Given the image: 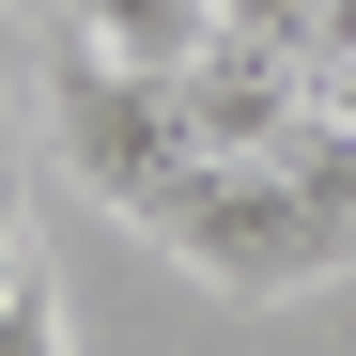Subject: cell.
<instances>
[{
  "label": "cell",
  "instance_id": "obj_2",
  "mask_svg": "<svg viewBox=\"0 0 356 356\" xmlns=\"http://www.w3.org/2000/svg\"><path fill=\"white\" fill-rule=\"evenodd\" d=\"M47 140H63L78 186H108L124 217H155L170 186L202 170V93L186 78H140V63H63V93H47Z\"/></svg>",
  "mask_w": 356,
  "mask_h": 356
},
{
  "label": "cell",
  "instance_id": "obj_3",
  "mask_svg": "<svg viewBox=\"0 0 356 356\" xmlns=\"http://www.w3.org/2000/svg\"><path fill=\"white\" fill-rule=\"evenodd\" d=\"M93 63H140V78H186L217 63V0H63Z\"/></svg>",
  "mask_w": 356,
  "mask_h": 356
},
{
  "label": "cell",
  "instance_id": "obj_4",
  "mask_svg": "<svg viewBox=\"0 0 356 356\" xmlns=\"http://www.w3.org/2000/svg\"><path fill=\"white\" fill-rule=\"evenodd\" d=\"M0 356H78V341H63V310H47V294H0Z\"/></svg>",
  "mask_w": 356,
  "mask_h": 356
},
{
  "label": "cell",
  "instance_id": "obj_6",
  "mask_svg": "<svg viewBox=\"0 0 356 356\" xmlns=\"http://www.w3.org/2000/svg\"><path fill=\"white\" fill-rule=\"evenodd\" d=\"M0 294H31V248H16V202H0Z\"/></svg>",
  "mask_w": 356,
  "mask_h": 356
},
{
  "label": "cell",
  "instance_id": "obj_1",
  "mask_svg": "<svg viewBox=\"0 0 356 356\" xmlns=\"http://www.w3.org/2000/svg\"><path fill=\"white\" fill-rule=\"evenodd\" d=\"M140 232L170 264H202L217 294H310V279L356 264V140L325 124V108L279 124V140H217Z\"/></svg>",
  "mask_w": 356,
  "mask_h": 356
},
{
  "label": "cell",
  "instance_id": "obj_7",
  "mask_svg": "<svg viewBox=\"0 0 356 356\" xmlns=\"http://www.w3.org/2000/svg\"><path fill=\"white\" fill-rule=\"evenodd\" d=\"M0 16H31V0H0Z\"/></svg>",
  "mask_w": 356,
  "mask_h": 356
},
{
  "label": "cell",
  "instance_id": "obj_5",
  "mask_svg": "<svg viewBox=\"0 0 356 356\" xmlns=\"http://www.w3.org/2000/svg\"><path fill=\"white\" fill-rule=\"evenodd\" d=\"M310 108H325V124L356 140V63H325V78H310Z\"/></svg>",
  "mask_w": 356,
  "mask_h": 356
}]
</instances>
